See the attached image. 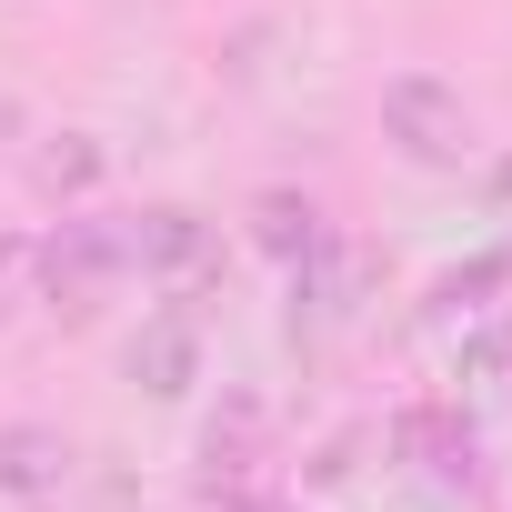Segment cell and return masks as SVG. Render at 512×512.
Instances as JSON below:
<instances>
[{
  "label": "cell",
  "mask_w": 512,
  "mask_h": 512,
  "mask_svg": "<svg viewBox=\"0 0 512 512\" xmlns=\"http://www.w3.org/2000/svg\"><path fill=\"white\" fill-rule=\"evenodd\" d=\"M251 221H262V251H282V262H292V251L312 262V241H322L312 201H292V191H262V201H251Z\"/></svg>",
  "instance_id": "cell-6"
},
{
  "label": "cell",
  "mask_w": 512,
  "mask_h": 512,
  "mask_svg": "<svg viewBox=\"0 0 512 512\" xmlns=\"http://www.w3.org/2000/svg\"><path fill=\"white\" fill-rule=\"evenodd\" d=\"M121 251H131V272H151V282H201L221 262V231L191 201H161V211H131L121 221Z\"/></svg>",
  "instance_id": "cell-3"
},
{
  "label": "cell",
  "mask_w": 512,
  "mask_h": 512,
  "mask_svg": "<svg viewBox=\"0 0 512 512\" xmlns=\"http://www.w3.org/2000/svg\"><path fill=\"white\" fill-rule=\"evenodd\" d=\"M31 262H41V292H51V312L91 322V312L111 302V282L131 272V251H121V221H51Z\"/></svg>",
  "instance_id": "cell-2"
},
{
  "label": "cell",
  "mask_w": 512,
  "mask_h": 512,
  "mask_svg": "<svg viewBox=\"0 0 512 512\" xmlns=\"http://www.w3.org/2000/svg\"><path fill=\"white\" fill-rule=\"evenodd\" d=\"M382 141L402 151V161H422V171H462L482 141H472V101L452 91V81H432V71H392L382 81Z\"/></svg>",
  "instance_id": "cell-1"
},
{
  "label": "cell",
  "mask_w": 512,
  "mask_h": 512,
  "mask_svg": "<svg viewBox=\"0 0 512 512\" xmlns=\"http://www.w3.org/2000/svg\"><path fill=\"white\" fill-rule=\"evenodd\" d=\"M131 382H141V392H161V402H181V392L201 382V332H191L181 312H151V322H141V342H131Z\"/></svg>",
  "instance_id": "cell-4"
},
{
  "label": "cell",
  "mask_w": 512,
  "mask_h": 512,
  "mask_svg": "<svg viewBox=\"0 0 512 512\" xmlns=\"http://www.w3.org/2000/svg\"><path fill=\"white\" fill-rule=\"evenodd\" d=\"M61 482H71V432L0 422V492H61Z\"/></svg>",
  "instance_id": "cell-5"
},
{
  "label": "cell",
  "mask_w": 512,
  "mask_h": 512,
  "mask_svg": "<svg viewBox=\"0 0 512 512\" xmlns=\"http://www.w3.org/2000/svg\"><path fill=\"white\" fill-rule=\"evenodd\" d=\"M91 171H101V151H91L81 131H71V151H41V181H51V191H81Z\"/></svg>",
  "instance_id": "cell-7"
}]
</instances>
